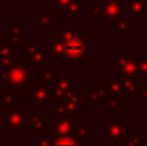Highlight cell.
Instances as JSON below:
<instances>
[{"mask_svg":"<svg viewBox=\"0 0 147 146\" xmlns=\"http://www.w3.org/2000/svg\"><path fill=\"white\" fill-rule=\"evenodd\" d=\"M57 146H74V143L71 141H61L57 143Z\"/></svg>","mask_w":147,"mask_h":146,"instance_id":"cell-1","label":"cell"}]
</instances>
